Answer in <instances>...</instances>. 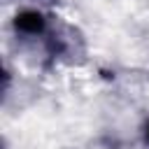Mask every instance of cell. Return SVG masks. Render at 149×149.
Listing matches in <instances>:
<instances>
[{
	"label": "cell",
	"instance_id": "1",
	"mask_svg": "<svg viewBox=\"0 0 149 149\" xmlns=\"http://www.w3.org/2000/svg\"><path fill=\"white\" fill-rule=\"evenodd\" d=\"M14 28L23 35H40L47 28V19L37 9H21L14 16Z\"/></svg>",
	"mask_w": 149,
	"mask_h": 149
},
{
	"label": "cell",
	"instance_id": "2",
	"mask_svg": "<svg viewBox=\"0 0 149 149\" xmlns=\"http://www.w3.org/2000/svg\"><path fill=\"white\" fill-rule=\"evenodd\" d=\"M142 133H144V140H147V142H149V121H147V123H144V130H142Z\"/></svg>",
	"mask_w": 149,
	"mask_h": 149
}]
</instances>
